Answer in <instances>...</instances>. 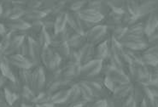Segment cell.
<instances>
[{
	"instance_id": "obj_1",
	"label": "cell",
	"mask_w": 158,
	"mask_h": 107,
	"mask_svg": "<svg viewBox=\"0 0 158 107\" xmlns=\"http://www.w3.org/2000/svg\"><path fill=\"white\" fill-rule=\"evenodd\" d=\"M102 67H103L102 60L92 59L81 67L80 75L85 77V78H93L101 71Z\"/></svg>"
},
{
	"instance_id": "obj_2",
	"label": "cell",
	"mask_w": 158,
	"mask_h": 107,
	"mask_svg": "<svg viewBox=\"0 0 158 107\" xmlns=\"http://www.w3.org/2000/svg\"><path fill=\"white\" fill-rule=\"evenodd\" d=\"M78 15L82 21L89 23L99 22L103 17L98 11L92 9H89V8L81 10Z\"/></svg>"
},
{
	"instance_id": "obj_3",
	"label": "cell",
	"mask_w": 158,
	"mask_h": 107,
	"mask_svg": "<svg viewBox=\"0 0 158 107\" xmlns=\"http://www.w3.org/2000/svg\"><path fill=\"white\" fill-rule=\"evenodd\" d=\"M44 82H45V76H44V71L41 68H39L33 73H32V82H31L30 89L33 93L40 91L43 88Z\"/></svg>"
},
{
	"instance_id": "obj_4",
	"label": "cell",
	"mask_w": 158,
	"mask_h": 107,
	"mask_svg": "<svg viewBox=\"0 0 158 107\" xmlns=\"http://www.w3.org/2000/svg\"><path fill=\"white\" fill-rule=\"evenodd\" d=\"M78 54L80 56V63H82L83 65L92 60V57L94 56V48L92 44L85 43L80 48Z\"/></svg>"
},
{
	"instance_id": "obj_5",
	"label": "cell",
	"mask_w": 158,
	"mask_h": 107,
	"mask_svg": "<svg viewBox=\"0 0 158 107\" xmlns=\"http://www.w3.org/2000/svg\"><path fill=\"white\" fill-rule=\"evenodd\" d=\"M106 26H93L92 29L89 30L85 35V39L88 41V43L92 44L98 41L105 34Z\"/></svg>"
},
{
	"instance_id": "obj_6",
	"label": "cell",
	"mask_w": 158,
	"mask_h": 107,
	"mask_svg": "<svg viewBox=\"0 0 158 107\" xmlns=\"http://www.w3.org/2000/svg\"><path fill=\"white\" fill-rule=\"evenodd\" d=\"M9 62L10 63L11 65L18 67L19 69H26V70H27L32 66V63L30 62L26 57L21 55L19 54L11 55L10 56V58H9Z\"/></svg>"
},
{
	"instance_id": "obj_7",
	"label": "cell",
	"mask_w": 158,
	"mask_h": 107,
	"mask_svg": "<svg viewBox=\"0 0 158 107\" xmlns=\"http://www.w3.org/2000/svg\"><path fill=\"white\" fill-rule=\"evenodd\" d=\"M7 26L12 30H15V31H22L29 27V25L27 23V21L22 19H10L8 21Z\"/></svg>"
},
{
	"instance_id": "obj_8",
	"label": "cell",
	"mask_w": 158,
	"mask_h": 107,
	"mask_svg": "<svg viewBox=\"0 0 158 107\" xmlns=\"http://www.w3.org/2000/svg\"><path fill=\"white\" fill-rule=\"evenodd\" d=\"M69 89H61L57 92L53 94L51 97V101L54 104H62L66 103V100L69 96Z\"/></svg>"
},
{
	"instance_id": "obj_9",
	"label": "cell",
	"mask_w": 158,
	"mask_h": 107,
	"mask_svg": "<svg viewBox=\"0 0 158 107\" xmlns=\"http://www.w3.org/2000/svg\"><path fill=\"white\" fill-rule=\"evenodd\" d=\"M67 26V14L66 13H60L57 17L56 18V21H54V32H62L65 29Z\"/></svg>"
},
{
	"instance_id": "obj_10",
	"label": "cell",
	"mask_w": 158,
	"mask_h": 107,
	"mask_svg": "<svg viewBox=\"0 0 158 107\" xmlns=\"http://www.w3.org/2000/svg\"><path fill=\"white\" fill-rule=\"evenodd\" d=\"M80 92H81V97L82 99L86 101H92L94 97L92 95V93L91 91V89L89 88L88 84L86 83V82H81L78 84Z\"/></svg>"
},
{
	"instance_id": "obj_11",
	"label": "cell",
	"mask_w": 158,
	"mask_h": 107,
	"mask_svg": "<svg viewBox=\"0 0 158 107\" xmlns=\"http://www.w3.org/2000/svg\"><path fill=\"white\" fill-rule=\"evenodd\" d=\"M44 15L45 14L44 11H41L39 10H29L25 12L23 16L26 21H32L33 22H36V21H39V20L43 18Z\"/></svg>"
},
{
	"instance_id": "obj_12",
	"label": "cell",
	"mask_w": 158,
	"mask_h": 107,
	"mask_svg": "<svg viewBox=\"0 0 158 107\" xmlns=\"http://www.w3.org/2000/svg\"><path fill=\"white\" fill-rule=\"evenodd\" d=\"M81 97V92L78 85H74L71 89H69V96L67 99L66 102L69 104H78V100ZM82 98V97H81ZM76 104V105H77Z\"/></svg>"
},
{
	"instance_id": "obj_13",
	"label": "cell",
	"mask_w": 158,
	"mask_h": 107,
	"mask_svg": "<svg viewBox=\"0 0 158 107\" xmlns=\"http://www.w3.org/2000/svg\"><path fill=\"white\" fill-rule=\"evenodd\" d=\"M96 59L102 60L103 59H105L109 54V47L107 42H103L101 43L96 50Z\"/></svg>"
},
{
	"instance_id": "obj_14",
	"label": "cell",
	"mask_w": 158,
	"mask_h": 107,
	"mask_svg": "<svg viewBox=\"0 0 158 107\" xmlns=\"http://www.w3.org/2000/svg\"><path fill=\"white\" fill-rule=\"evenodd\" d=\"M57 49V54L60 57H63V58H68L69 55L70 49L69 45L67 43H63L62 44H60L59 46L56 47Z\"/></svg>"
},
{
	"instance_id": "obj_15",
	"label": "cell",
	"mask_w": 158,
	"mask_h": 107,
	"mask_svg": "<svg viewBox=\"0 0 158 107\" xmlns=\"http://www.w3.org/2000/svg\"><path fill=\"white\" fill-rule=\"evenodd\" d=\"M157 22L156 16L154 15H151V17L149 18V21L147 22V26H146V32L149 33H151L156 29V27L157 26Z\"/></svg>"
},
{
	"instance_id": "obj_16",
	"label": "cell",
	"mask_w": 158,
	"mask_h": 107,
	"mask_svg": "<svg viewBox=\"0 0 158 107\" xmlns=\"http://www.w3.org/2000/svg\"><path fill=\"white\" fill-rule=\"evenodd\" d=\"M4 100L7 102L9 105H12V104L15 102L16 99H17V96L15 95V94L14 92L10 91V89H6L4 90Z\"/></svg>"
},
{
	"instance_id": "obj_17",
	"label": "cell",
	"mask_w": 158,
	"mask_h": 107,
	"mask_svg": "<svg viewBox=\"0 0 158 107\" xmlns=\"http://www.w3.org/2000/svg\"><path fill=\"white\" fill-rule=\"evenodd\" d=\"M85 4V2H75V3H73V4H71V10H73V11H78V10H80L81 8L83 7V5Z\"/></svg>"
},
{
	"instance_id": "obj_18",
	"label": "cell",
	"mask_w": 158,
	"mask_h": 107,
	"mask_svg": "<svg viewBox=\"0 0 158 107\" xmlns=\"http://www.w3.org/2000/svg\"><path fill=\"white\" fill-rule=\"evenodd\" d=\"M92 107H106V100H98V101H96L95 103L92 105Z\"/></svg>"
},
{
	"instance_id": "obj_19",
	"label": "cell",
	"mask_w": 158,
	"mask_h": 107,
	"mask_svg": "<svg viewBox=\"0 0 158 107\" xmlns=\"http://www.w3.org/2000/svg\"><path fill=\"white\" fill-rule=\"evenodd\" d=\"M5 34V27L4 25L0 24V36H3Z\"/></svg>"
},
{
	"instance_id": "obj_20",
	"label": "cell",
	"mask_w": 158,
	"mask_h": 107,
	"mask_svg": "<svg viewBox=\"0 0 158 107\" xmlns=\"http://www.w3.org/2000/svg\"><path fill=\"white\" fill-rule=\"evenodd\" d=\"M22 107H29V106H28V105H22Z\"/></svg>"
}]
</instances>
